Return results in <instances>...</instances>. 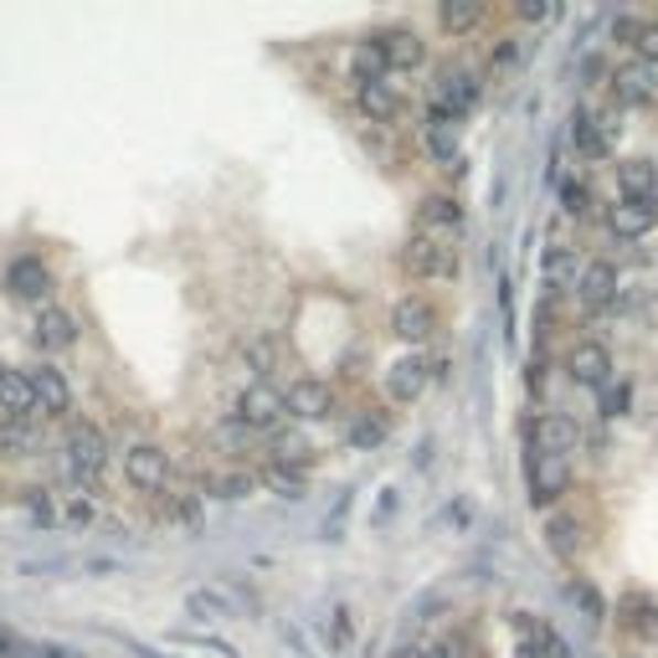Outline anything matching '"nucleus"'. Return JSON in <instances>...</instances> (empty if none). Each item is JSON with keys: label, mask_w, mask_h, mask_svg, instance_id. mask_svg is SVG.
Masks as SVG:
<instances>
[{"label": "nucleus", "mask_w": 658, "mask_h": 658, "mask_svg": "<svg viewBox=\"0 0 658 658\" xmlns=\"http://www.w3.org/2000/svg\"><path fill=\"white\" fill-rule=\"evenodd\" d=\"M402 268L412 284H453L458 278V242H443V237H427V232H412L402 247Z\"/></svg>", "instance_id": "f257e3e1"}, {"label": "nucleus", "mask_w": 658, "mask_h": 658, "mask_svg": "<svg viewBox=\"0 0 658 658\" xmlns=\"http://www.w3.org/2000/svg\"><path fill=\"white\" fill-rule=\"evenodd\" d=\"M617 139H623V124H617V108H576L571 114V145H576V155L592 164L613 160L617 155Z\"/></svg>", "instance_id": "f03ea898"}, {"label": "nucleus", "mask_w": 658, "mask_h": 658, "mask_svg": "<svg viewBox=\"0 0 658 658\" xmlns=\"http://www.w3.org/2000/svg\"><path fill=\"white\" fill-rule=\"evenodd\" d=\"M62 448H67V468H73L77 484H98V474L108 468V437L93 422H73Z\"/></svg>", "instance_id": "7ed1b4c3"}, {"label": "nucleus", "mask_w": 658, "mask_h": 658, "mask_svg": "<svg viewBox=\"0 0 658 658\" xmlns=\"http://www.w3.org/2000/svg\"><path fill=\"white\" fill-rule=\"evenodd\" d=\"M237 422L247 433H278L288 422V406H284V391L273 381H253V386L237 396Z\"/></svg>", "instance_id": "20e7f679"}, {"label": "nucleus", "mask_w": 658, "mask_h": 658, "mask_svg": "<svg viewBox=\"0 0 658 658\" xmlns=\"http://www.w3.org/2000/svg\"><path fill=\"white\" fill-rule=\"evenodd\" d=\"M479 98H484V83H479V73H474V67H443V73H437L433 104L443 108L448 119L464 124L468 114L479 108Z\"/></svg>", "instance_id": "39448f33"}, {"label": "nucleus", "mask_w": 658, "mask_h": 658, "mask_svg": "<svg viewBox=\"0 0 658 658\" xmlns=\"http://www.w3.org/2000/svg\"><path fill=\"white\" fill-rule=\"evenodd\" d=\"M381 57V67L386 73H417L422 62H427V42H422L412 26H386V31H375L371 42H365Z\"/></svg>", "instance_id": "423d86ee"}, {"label": "nucleus", "mask_w": 658, "mask_h": 658, "mask_svg": "<svg viewBox=\"0 0 658 658\" xmlns=\"http://www.w3.org/2000/svg\"><path fill=\"white\" fill-rule=\"evenodd\" d=\"M617 299H623V273H617V263H607V257L582 263V278H576V304H582L586 315H607V309H617Z\"/></svg>", "instance_id": "0eeeda50"}, {"label": "nucleus", "mask_w": 658, "mask_h": 658, "mask_svg": "<svg viewBox=\"0 0 658 658\" xmlns=\"http://www.w3.org/2000/svg\"><path fill=\"white\" fill-rule=\"evenodd\" d=\"M524 484H530V505L535 509H551L561 494H566L571 474H566V458L555 453H540V448H524Z\"/></svg>", "instance_id": "6e6552de"}, {"label": "nucleus", "mask_w": 658, "mask_h": 658, "mask_svg": "<svg viewBox=\"0 0 658 658\" xmlns=\"http://www.w3.org/2000/svg\"><path fill=\"white\" fill-rule=\"evenodd\" d=\"M124 479L139 494H164L170 489V453L160 443H129L124 448Z\"/></svg>", "instance_id": "1a4fd4ad"}, {"label": "nucleus", "mask_w": 658, "mask_h": 658, "mask_svg": "<svg viewBox=\"0 0 658 658\" xmlns=\"http://www.w3.org/2000/svg\"><path fill=\"white\" fill-rule=\"evenodd\" d=\"M433 375H437V360L422 355V350H412V355H402V360H391L386 365V396L396 406H412L422 391H427Z\"/></svg>", "instance_id": "9d476101"}, {"label": "nucleus", "mask_w": 658, "mask_h": 658, "mask_svg": "<svg viewBox=\"0 0 658 658\" xmlns=\"http://www.w3.org/2000/svg\"><path fill=\"white\" fill-rule=\"evenodd\" d=\"M391 335L402 344H412V350H422V344H433L437 335V309L427 299H417V294H406V299L391 304Z\"/></svg>", "instance_id": "9b49d317"}, {"label": "nucleus", "mask_w": 658, "mask_h": 658, "mask_svg": "<svg viewBox=\"0 0 658 658\" xmlns=\"http://www.w3.org/2000/svg\"><path fill=\"white\" fill-rule=\"evenodd\" d=\"M566 375L576 381V386L602 391L607 381H613V350H607L602 340H592V335H586V340H576V344L566 350Z\"/></svg>", "instance_id": "f8f14e48"}, {"label": "nucleus", "mask_w": 658, "mask_h": 658, "mask_svg": "<svg viewBox=\"0 0 658 658\" xmlns=\"http://www.w3.org/2000/svg\"><path fill=\"white\" fill-rule=\"evenodd\" d=\"M602 226H607L617 242L648 237L658 226V201H613V206H602Z\"/></svg>", "instance_id": "ddd939ff"}, {"label": "nucleus", "mask_w": 658, "mask_h": 658, "mask_svg": "<svg viewBox=\"0 0 658 658\" xmlns=\"http://www.w3.org/2000/svg\"><path fill=\"white\" fill-rule=\"evenodd\" d=\"M464 206H458V195H422L417 201V232H427V237H443V242H458V232H464Z\"/></svg>", "instance_id": "4468645a"}, {"label": "nucleus", "mask_w": 658, "mask_h": 658, "mask_svg": "<svg viewBox=\"0 0 658 658\" xmlns=\"http://www.w3.org/2000/svg\"><path fill=\"white\" fill-rule=\"evenodd\" d=\"M607 93H613V108H648L658 98V73L648 62H628V67L613 73Z\"/></svg>", "instance_id": "2eb2a0df"}, {"label": "nucleus", "mask_w": 658, "mask_h": 658, "mask_svg": "<svg viewBox=\"0 0 658 658\" xmlns=\"http://www.w3.org/2000/svg\"><path fill=\"white\" fill-rule=\"evenodd\" d=\"M284 406L299 422H325L329 412H335V386H329V381H315V375H299V381H288Z\"/></svg>", "instance_id": "dca6fc26"}, {"label": "nucleus", "mask_w": 658, "mask_h": 658, "mask_svg": "<svg viewBox=\"0 0 658 658\" xmlns=\"http://www.w3.org/2000/svg\"><path fill=\"white\" fill-rule=\"evenodd\" d=\"M26 381H31V391H36V412L42 417H67L73 412V386H67V375L57 371V365H31L26 371Z\"/></svg>", "instance_id": "f3484780"}, {"label": "nucleus", "mask_w": 658, "mask_h": 658, "mask_svg": "<svg viewBox=\"0 0 658 658\" xmlns=\"http://www.w3.org/2000/svg\"><path fill=\"white\" fill-rule=\"evenodd\" d=\"M617 628L638 638V644H654L658 638V597L654 592H623L617 597Z\"/></svg>", "instance_id": "a211bd4d"}, {"label": "nucleus", "mask_w": 658, "mask_h": 658, "mask_svg": "<svg viewBox=\"0 0 658 658\" xmlns=\"http://www.w3.org/2000/svg\"><path fill=\"white\" fill-rule=\"evenodd\" d=\"M36 417V391H31L21 365H0V422H31Z\"/></svg>", "instance_id": "6ab92c4d"}, {"label": "nucleus", "mask_w": 658, "mask_h": 658, "mask_svg": "<svg viewBox=\"0 0 658 658\" xmlns=\"http://www.w3.org/2000/svg\"><path fill=\"white\" fill-rule=\"evenodd\" d=\"M6 288H11L15 299H26L42 309V304L52 299V273H46L42 257H15L11 268H6Z\"/></svg>", "instance_id": "aec40b11"}, {"label": "nucleus", "mask_w": 658, "mask_h": 658, "mask_svg": "<svg viewBox=\"0 0 658 658\" xmlns=\"http://www.w3.org/2000/svg\"><path fill=\"white\" fill-rule=\"evenodd\" d=\"M31 340H36V350H73L77 319L67 315L62 304H42V309H36V325H31Z\"/></svg>", "instance_id": "412c9836"}, {"label": "nucleus", "mask_w": 658, "mask_h": 658, "mask_svg": "<svg viewBox=\"0 0 658 658\" xmlns=\"http://www.w3.org/2000/svg\"><path fill=\"white\" fill-rule=\"evenodd\" d=\"M617 201H658V164L648 155L617 160Z\"/></svg>", "instance_id": "4be33fe9"}, {"label": "nucleus", "mask_w": 658, "mask_h": 658, "mask_svg": "<svg viewBox=\"0 0 658 658\" xmlns=\"http://www.w3.org/2000/svg\"><path fill=\"white\" fill-rule=\"evenodd\" d=\"M355 108L371 124H396L406 104H402V93L391 88V83H360V88H355Z\"/></svg>", "instance_id": "5701e85b"}, {"label": "nucleus", "mask_w": 658, "mask_h": 658, "mask_svg": "<svg viewBox=\"0 0 658 658\" xmlns=\"http://www.w3.org/2000/svg\"><path fill=\"white\" fill-rule=\"evenodd\" d=\"M613 36L628 52H638V62H648V67H658V21H644V15H623L613 26Z\"/></svg>", "instance_id": "b1692460"}, {"label": "nucleus", "mask_w": 658, "mask_h": 658, "mask_svg": "<svg viewBox=\"0 0 658 658\" xmlns=\"http://www.w3.org/2000/svg\"><path fill=\"white\" fill-rule=\"evenodd\" d=\"M545 545H551V555H561V561H576L586 545V530L576 514H566V509H555L551 520H545Z\"/></svg>", "instance_id": "393cba45"}, {"label": "nucleus", "mask_w": 658, "mask_h": 658, "mask_svg": "<svg viewBox=\"0 0 658 658\" xmlns=\"http://www.w3.org/2000/svg\"><path fill=\"white\" fill-rule=\"evenodd\" d=\"M540 268H545V284L551 288H576V278H582V257H576L571 242H551L545 257H540Z\"/></svg>", "instance_id": "a878e982"}, {"label": "nucleus", "mask_w": 658, "mask_h": 658, "mask_svg": "<svg viewBox=\"0 0 658 658\" xmlns=\"http://www.w3.org/2000/svg\"><path fill=\"white\" fill-rule=\"evenodd\" d=\"M185 613L201 623H222V617H237V602L222 586H195V592H185Z\"/></svg>", "instance_id": "bb28decb"}, {"label": "nucleus", "mask_w": 658, "mask_h": 658, "mask_svg": "<svg viewBox=\"0 0 658 658\" xmlns=\"http://www.w3.org/2000/svg\"><path fill=\"white\" fill-rule=\"evenodd\" d=\"M484 21V6H474V0H448V6H437V26L448 31V36H464V31H474Z\"/></svg>", "instance_id": "cd10ccee"}, {"label": "nucleus", "mask_w": 658, "mask_h": 658, "mask_svg": "<svg viewBox=\"0 0 658 658\" xmlns=\"http://www.w3.org/2000/svg\"><path fill=\"white\" fill-rule=\"evenodd\" d=\"M391 437V417L386 412H360L355 422H350V448H381V443H386Z\"/></svg>", "instance_id": "c85d7f7f"}, {"label": "nucleus", "mask_w": 658, "mask_h": 658, "mask_svg": "<svg viewBox=\"0 0 658 658\" xmlns=\"http://www.w3.org/2000/svg\"><path fill=\"white\" fill-rule=\"evenodd\" d=\"M263 484H268L273 494H284V499H304V494H309V479H304L299 468H284V464L263 468Z\"/></svg>", "instance_id": "c756f323"}, {"label": "nucleus", "mask_w": 658, "mask_h": 658, "mask_svg": "<svg viewBox=\"0 0 658 658\" xmlns=\"http://www.w3.org/2000/svg\"><path fill=\"white\" fill-rule=\"evenodd\" d=\"M315 458V448H309V437H299V433H278V443H273V464H294L304 474V464Z\"/></svg>", "instance_id": "7c9ffc66"}, {"label": "nucleus", "mask_w": 658, "mask_h": 658, "mask_svg": "<svg viewBox=\"0 0 658 658\" xmlns=\"http://www.w3.org/2000/svg\"><path fill=\"white\" fill-rule=\"evenodd\" d=\"M350 83H386V67H381V57H375L371 46H355L350 52Z\"/></svg>", "instance_id": "2f4dec72"}, {"label": "nucleus", "mask_w": 658, "mask_h": 658, "mask_svg": "<svg viewBox=\"0 0 658 658\" xmlns=\"http://www.w3.org/2000/svg\"><path fill=\"white\" fill-rule=\"evenodd\" d=\"M31 448H36L31 422H6V427H0V453H11V458H31Z\"/></svg>", "instance_id": "473e14b6"}, {"label": "nucleus", "mask_w": 658, "mask_h": 658, "mask_svg": "<svg viewBox=\"0 0 658 658\" xmlns=\"http://www.w3.org/2000/svg\"><path fill=\"white\" fill-rule=\"evenodd\" d=\"M602 396V417H628V402H633V381H607V386L597 391Z\"/></svg>", "instance_id": "72a5a7b5"}, {"label": "nucleus", "mask_w": 658, "mask_h": 658, "mask_svg": "<svg viewBox=\"0 0 658 658\" xmlns=\"http://www.w3.org/2000/svg\"><path fill=\"white\" fill-rule=\"evenodd\" d=\"M561 206H566V216L582 222V216H592L597 201H592V191H586V180H561Z\"/></svg>", "instance_id": "f704fd0d"}, {"label": "nucleus", "mask_w": 658, "mask_h": 658, "mask_svg": "<svg viewBox=\"0 0 658 658\" xmlns=\"http://www.w3.org/2000/svg\"><path fill=\"white\" fill-rule=\"evenodd\" d=\"M242 355L253 360V371H257V381H268V371H273V344L268 340H242Z\"/></svg>", "instance_id": "c9c22d12"}, {"label": "nucleus", "mask_w": 658, "mask_h": 658, "mask_svg": "<svg viewBox=\"0 0 658 658\" xmlns=\"http://www.w3.org/2000/svg\"><path fill=\"white\" fill-rule=\"evenodd\" d=\"M535 648H540V658H571V648H566V638L551 628V623H540V633H535Z\"/></svg>", "instance_id": "e433bc0d"}, {"label": "nucleus", "mask_w": 658, "mask_h": 658, "mask_svg": "<svg viewBox=\"0 0 658 658\" xmlns=\"http://www.w3.org/2000/svg\"><path fill=\"white\" fill-rule=\"evenodd\" d=\"M211 489H216V499H242V494H253V474H226Z\"/></svg>", "instance_id": "4c0bfd02"}, {"label": "nucleus", "mask_w": 658, "mask_h": 658, "mask_svg": "<svg viewBox=\"0 0 658 658\" xmlns=\"http://www.w3.org/2000/svg\"><path fill=\"white\" fill-rule=\"evenodd\" d=\"M571 597L582 602V607H586V617H592V623H602V617H607V602H602V597H597V592H592V586H586V582H576V586H571Z\"/></svg>", "instance_id": "58836bf2"}, {"label": "nucleus", "mask_w": 658, "mask_h": 658, "mask_svg": "<svg viewBox=\"0 0 658 658\" xmlns=\"http://www.w3.org/2000/svg\"><path fill=\"white\" fill-rule=\"evenodd\" d=\"M514 52H520V46H514V36H505V42L494 46V57H489V67H494V73H505L509 62H514Z\"/></svg>", "instance_id": "ea45409f"}, {"label": "nucleus", "mask_w": 658, "mask_h": 658, "mask_svg": "<svg viewBox=\"0 0 658 658\" xmlns=\"http://www.w3.org/2000/svg\"><path fill=\"white\" fill-rule=\"evenodd\" d=\"M422 658H464V644H458V638H448V644L422 648Z\"/></svg>", "instance_id": "a19ab883"}, {"label": "nucleus", "mask_w": 658, "mask_h": 658, "mask_svg": "<svg viewBox=\"0 0 658 658\" xmlns=\"http://www.w3.org/2000/svg\"><path fill=\"white\" fill-rule=\"evenodd\" d=\"M520 15H524V21H545V15H551V6H520Z\"/></svg>", "instance_id": "79ce46f5"}, {"label": "nucleus", "mask_w": 658, "mask_h": 658, "mask_svg": "<svg viewBox=\"0 0 658 658\" xmlns=\"http://www.w3.org/2000/svg\"><path fill=\"white\" fill-rule=\"evenodd\" d=\"M514 658H540L535 644H514Z\"/></svg>", "instance_id": "37998d69"}, {"label": "nucleus", "mask_w": 658, "mask_h": 658, "mask_svg": "<svg viewBox=\"0 0 658 658\" xmlns=\"http://www.w3.org/2000/svg\"><path fill=\"white\" fill-rule=\"evenodd\" d=\"M628 658H648V654H628Z\"/></svg>", "instance_id": "c03bdc74"}]
</instances>
